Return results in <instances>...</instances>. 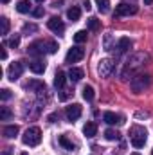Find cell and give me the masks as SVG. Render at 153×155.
I'll list each match as a JSON object with an SVG mask.
<instances>
[{
  "mask_svg": "<svg viewBox=\"0 0 153 155\" xmlns=\"http://www.w3.org/2000/svg\"><path fill=\"white\" fill-rule=\"evenodd\" d=\"M150 61V54L148 52H133L128 60H126V63H124V69H122V78H133V74L139 71V69H142L146 63Z\"/></svg>",
  "mask_w": 153,
  "mask_h": 155,
  "instance_id": "6da1fadb",
  "label": "cell"
},
{
  "mask_svg": "<svg viewBox=\"0 0 153 155\" xmlns=\"http://www.w3.org/2000/svg\"><path fill=\"white\" fill-rule=\"evenodd\" d=\"M130 139H132V144L135 148H142L146 144V139H148V132L144 126H139V124H133L130 128Z\"/></svg>",
  "mask_w": 153,
  "mask_h": 155,
  "instance_id": "7a4b0ae2",
  "label": "cell"
},
{
  "mask_svg": "<svg viewBox=\"0 0 153 155\" xmlns=\"http://www.w3.org/2000/svg\"><path fill=\"white\" fill-rule=\"evenodd\" d=\"M150 85H151V76L150 74H137V76L132 78V81H130V87H132V90L135 94L144 92Z\"/></svg>",
  "mask_w": 153,
  "mask_h": 155,
  "instance_id": "3957f363",
  "label": "cell"
},
{
  "mask_svg": "<svg viewBox=\"0 0 153 155\" xmlns=\"http://www.w3.org/2000/svg\"><path fill=\"white\" fill-rule=\"evenodd\" d=\"M22 143L25 146H38L41 143V130L38 126H31L25 130V134L22 135Z\"/></svg>",
  "mask_w": 153,
  "mask_h": 155,
  "instance_id": "277c9868",
  "label": "cell"
},
{
  "mask_svg": "<svg viewBox=\"0 0 153 155\" xmlns=\"http://www.w3.org/2000/svg\"><path fill=\"white\" fill-rule=\"evenodd\" d=\"M114 69H115V61L112 58H105L97 63V74L101 78H108L114 72Z\"/></svg>",
  "mask_w": 153,
  "mask_h": 155,
  "instance_id": "5b68a950",
  "label": "cell"
},
{
  "mask_svg": "<svg viewBox=\"0 0 153 155\" xmlns=\"http://www.w3.org/2000/svg\"><path fill=\"white\" fill-rule=\"evenodd\" d=\"M27 52H29L31 56H43L45 52H49V51H47V41H43V40L33 41V43L27 47Z\"/></svg>",
  "mask_w": 153,
  "mask_h": 155,
  "instance_id": "8992f818",
  "label": "cell"
},
{
  "mask_svg": "<svg viewBox=\"0 0 153 155\" xmlns=\"http://www.w3.org/2000/svg\"><path fill=\"white\" fill-rule=\"evenodd\" d=\"M83 56H85V49H81V47H72V49H69V52H67V56H65V61H67V63H77V61L83 60Z\"/></svg>",
  "mask_w": 153,
  "mask_h": 155,
  "instance_id": "52a82bcc",
  "label": "cell"
},
{
  "mask_svg": "<svg viewBox=\"0 0 153 155\" xmlns=\"http://www.w3.org/2000/svg\"><path fill=\"white\" fill-rule=\"evenodd\" d=\"M137 13V5H133V4H119L117 7H115V16H130V15H135Z\"/></svg>",
  "mask_w": 153,
  "mask_h": 155,
  "instance_id": "ba28073f",
  "label": "cell"
},
{
  "mask_svg": "<svg viewBox=\"0 0 153 155\" xmlns=\"http://www.w3.org/2000/svg\"><path fill=\"white\" fill-rule=\"evenodd\" d=\"M22 72H24V65H22L20 61H13V63L9 65V69H7V78H9L11 81H16L18 78L22 76Z\"/></svg>",
  "mask_w": 153,
  "mask_h": 155,
  "instance_id": "9c48e42d",
  "label": "cell"
},
{
  "mask_svg": "<svg viewBox=\"0 0 153 155\" xmlns=\"http://www.w3.org/2000/svg\"><path fill=\"white\" fill-rule=\"evenodd\" d=\"M47 27H49L52 33H56V35H61V33L65 31V24L61 22L60 16H52V18L47 22Z\"/></svg>",
  "mask_w": 153,
  "mask_h": 155,
  "instance_id": "30bf717a",
  "label": "cell"
},
{
  "mask_svg": "<svg viewBox=\"0 0 153 155\" xmlns=\"http://www.w3.org/2000/svg\"><path fill=\"white\" fill-rule=\"evenodd\" d=\"M65 114H67V119H69L70 123H74V121H77V119L81 117V105H77V103H74V105L67 107Z\"/></svg>",
  "mask_w": 153,
  "mask_h": 155,
  "instance_id": "8fae6325",
  "label": "cell"
},
{
  "mask_svg": "<svg viewBox=\"0 0 153 155\" xmlns=\"http://www.w3.org/2000/svg\"><path fill=\"white\" fill-rule=\"evenodd\" d=\"M103 119H105L106 124H121V123H124L122 117L119 116V114H114V112H105L103 114Z\"/></svg>",
  "mask_w": 153,
  "mask_h": 155,
  "instance_id": "7c38bea8",
  "label": "cell"
},
{
  "mask_svg": "<svg viewBox=\"0 0 153 155\" xmlns=\"http://www.w3.org/2000/svg\"><path fill=\"white\" fill-rule=\"evenodd\" d=\"M45 67H47V65H45L43 60H34V61L29 63V69H31L34 74H43V72H45Z\"/></svg>",
  "mask_w": 153,
  "mask_h": 155,
  "instance_id": "4fadbf2b",
  "label": "cell"
},
{
  "mask_svg": "<svg viewBox=\"0 0 153 155\" xmlns=\"http://www.w3.org/2000/svg\"><path fill=\"white\" fill-rule=\"evenodd\" d=\"M132 45H133L132 40L122 36V38H119V41H117V52H126V51L132 49Z\"/></svg>",
  "mask_w": 153,
  "mask_h": 155,
  "instance_id": "5bb4252c",
  "label": "cell"
},
{
  "mask_svg": "<svg viewBox=\"0 0 153 155\" xmlns=\"http://www.w3.org/2000/svg\"><path fill=\"white\" fill-rule=\"evenodd\" d=\"M83 76H85V72H83V69H77V67H72L70 71H69V79L70 81H79V79H83Z\"/></svg>",
  "mask_w": 153,
  "mask_h": 155,
  "instance_id": "9a60e30c",
  "label": "cell"
},
{
  "mask_svg": "<svg viewBox=\"0 0 153 155\" xmlns=\"http://www.w3.org/2000/svg\"><path fill=\"white\" fill-rule=\"evenodd\" d=\"M18 132H20V128H18L16 124L4 126V135H5L7 139H13V137H16V135H18Z\"/></svg>",
  "mask_w": 153,
  "mask_h": 155,
  "instance_id": "2e32d148",
  "label": "cell"
},
{
  "mask_svg": "<svg viewBox=\"0 0 153 155\" xmlns=\"http://www.w3.org/2000/svg\"><path fill=\"white\" fill-rule=\"evenodd\" d=\"M27 88H33V90H36L38 94L47 92V87H45L43 81H29V83H27Z\"/></svg>",
  "mask_w": 153,
  "mask_h": 155,
  "instance_id": "e0dca14e",
  "label": "cell"
},
{
  "mask_svg": "<svg viewBox=\"0 0 153 155\" xmlns=\"http://www.w3.org/2000/svg\"><path fill=\"white\" fill-rule=\"evenodd\" d=\"M83 134H85L86 137H94V135L97 134V124H96V123H86V124L83 126Z\"/></svg>",
  "mask_w": 153,
  "mask_h": 155,
  "instance_id": "ac0fdd59",
  "label": "cell"
},
{
  "mask_svg": "<svg viewBox=\"0 0 153 155\" xmlns=\"http://www.w3.org/2000/svg\"><path fill=\"white\" fill-rule=\"evenodd\" d=\"M58 143H60V144H61L65 150H70V152L76 148V144H74V143H72V141H70L67 135H60V137H58Z\"/></svg>",
  "mask_w": 153,
  "mask_h": 155,
  "instance_id": "d6986e66",
  "label": "cell"
},
{
  "mask_svg": "<svg viewBox=\"0 0 153 155\" xmlns=\"http://www.w3.org/2000/svg\"><path fill=\"white\" fill-rule=\"evenodd\" d=\"M31 9H33V5H31L29 0H20V2L16 4V11H18V13H29Z\"/></svg>",
  "mask_w": 153,
  "mask_h": 155,
  "instance_id": "ffe728a7",
  "label": "cell"
},
{
  "mask_svg": "<svg viewBox=\"0 0 153 155\" xmlns=\"http://www.w3.org/2000/svg\"><path fill=\"white\" fill-rule=\"evenodd\" d=\"M67 16H69V20L77 22V20H79V16H81V9H79V7H76V5H72V7L67 11Z\"/></svg>",
  "mask_w": 153,
  "mask_h": 155,
  "instance_id": "44dd1931",
  "label": "cell"
},
{
  "mask_svg": "<svg viewBox=\"0 0 153 155\" xmlns=\"http://www.w3.org/2000/svg\"><path fill=\"white\" fill-rule=\"evenodd\" d=\"M65 79H67V78H65V72H61V71L56 72V76H54V87H56V88H63Z\"/></svg>",
  "mask_w": 153,
  "mask_h": 155,
  "instance_id": "7402d4cb",
  "label": "cell"
},
{
  "mask_svg": "<svg viewBox=\"0 0 153 155\" xmlns=\"http://www.w3.org/2000/svg\"><path fill=\"white\" fill-rule=\"evenodd\" d=\"M96 5L99 9V13H108L110 11V0H96Z\"/></svg>",
  "mask_w": 153,
  "mask_h": 155,
  "instance_id": "603a6c76",
  "label": "cell"
},
{
  "mask_svg": "<svg viewBox=\"0 0 153 155\" xmlns=\"http://www.w3.org/2000/svg\"><path fill=\"white\" fill-rule=\"evenodd\" d=\"M86 24H88V29H90V31H99V29H101V20H97V18H94V16L88 18Z\"/></svg>",
  "mask_w": 153,
  "mask_h": 155,
  "instance_id": "cb8c5ba5",
  "label": "cell"
},
{
  "mask_svg": "<svg viewBox=\"0 0 153 155\" xmlns=\"http://www.w3.org/2000/svg\"><path fill=\"white\" fill-rule=\"evenodd\" d=\"M83 97H85L86 101H92V99H94V88H92L90 85H86V87L83 88Z\"/></svg>",
  "mask_w": 153,
  "mask_h": 155,
  "instance_id": "d4e9b609",
  "label": "cell"
},
{
  "mask_svg": "<svg viewBox=\"0 0 153 155\" xmlns=\"http://www.w3.org/2000/svg\"><path fill=\"white\" fill-rule=\"evenodd\" d=\"M11 110L7 107H0V121H9L11 119Z\"/></svg>",
  "mask_w": 153,
  "mask_h": 155,
  "instance_id": "484cf974",
  "label": "cell"
},
{
  "mask_svg": "<svg viewBox=\"0 0 153 155\" xmlns=\"http://www.w3.org/2000/svg\"><path fill=\"white\" fill-rule=\"evenodd\" d=\"M105 137H106L108 141H117L121 135H119V132H117V130H112V128H108V130L105 132Z\"/></svg>",
  "mask_w": 153,
  "mask_h": 155,
  "instance_id": "4316f807",
  "label": "cell"
},
{
  "mask_svg": "<svg viewBox=\"0 0 153 155\" xmlns=\"http://www.w3.org/2000/svg\"><path fill=\"white\" fill-rule=\"evenodd\" d=\"M86 38H88L86 31H77L76 35H74V41L76 43H83V41H86Z\"/></svg>",
  "mask_w": 153,
  "mask_h": 155,
  "instance_id": "83f0119b",
  "label": "cell"
},
{
  "mask_svg": "<svg viewBox=\"0 0 153 155\" xmlns=\"http://www.w3.org/2000/svg\"><path fill=\"white\" fill-rule=\"evenodd\" d=\"M5 45H9V47H13V49L18 47V45H20V36H18V35H16V36H11V38L5 41Z\"/></svg>",
  "mask_w": 153,
  "mask_h": 155,
  "instance_id": "f1b7e54d",
  "label": "cell"
},
{
  "mask_svg": "<svg viewBox=\"0 0 153 155\" xmlns=\"http://www.w3.org/2000/svg\"><path fill=\"white\" fill-rule=\"evenodd\" d=\"M0 22H2V35L5 36V35L9 33V20H7L5 16H2V18H0Z\"/></svg>",
  "mask_w": 153,
  "mask_h": 155,
  "instance_id": "f546056e",
  "label": "cell"
},
{
  "mask_svg": "<svg viewBox=\"0 0 153 155\" xmlns=\"http://www.w3.org/2000/svg\"><path fill=\"white\" fill-rule=\"evenodd\" d=\"M36 31H38V27L34 24H25L24 25V33H36Z\"/></svg>",
  "mask_w": 153,
  "mask_h": 155,
  "instance_id": "4dcf8cb0",
  "label": "cell"
},
{
  "mask_svg": "<svg viewBox=\"0 0 153 155\" xmlns=\"http://www.w3.org/2000/svg\"><path fill=\"white\" fill-rule=\"evenodd\" d=\"M47 51H49L50 54H54V52L58 51V43H56V41H47Z\"/></svg>",
  "mask_w": 153,
  "mask_h": 155,
  "instance_id": "1f68e13d",
  "label": "cell"
},
{
  "mask_svg": "<svg viewBox=\"0 0 153 155\" xmlns=\"http://www.w3.org/2000/svg\"><path fill=\"white\" fill-rule=\"evenodd\" d=\"M0 97H2V101H7V99L11 97V92H9L7 88H2V90H0Z\"/></svg>",
  "mask_w": 153,
  "mask_h": 155,
  "instance_id": "d6a6232c",
  "label": "cell"
},
{
  "mask_svg": "<svg viewBox=\"0 0 153 155\" xmlns=\"http://www.w3.org/2000/svg\"><path fill=\"white\" fill-rule=\"evenodd\" d=\"M33 15H34L36 18H38V16H43V15H45V9L40 5V7H36V9H33Z\"/></svg>",
  "mask_w": 153,
  "mask_h": 155,
  "instance_id": "836d02e7",
  "label": "cell"
},
{
  "mask_svg": "<svg viewBox=\"0 0 153 155\" xmlns=\"http://www.w3.org/2000/svg\"><path fill=\"white\" fill-rule=\"evenodd\" d=\"M70 96H72V92H69V90H63V92L60 94V99H61V101H65V99H69Z\"/></svg>",
  "mask_w": 153,
  "mask_h": 155,
  "instance_id": "e575fe53",
  "label": "cell"
},
{
  "mask_svg": "<svg viewBox=\"0 0 153 155\" xmlns=\"http://www.w3.org/2000/svg\"><path fill=\"white\" fill-rule=\"evenodd\" d=\"M47 119H49V123H54V121L58 119V114H50V116L47 117Z\"/></svg>",
  "mask_w": 153,
  "mask_h": 155,
  "instance_id": "d590c367",
  "label": "cell"
},
{
  "mask_svg": "<svg viewBox=\"0 0 153 155\" xmlns=\"http://www.w3.org/2000/svg\"><path fill=\"white\" fill-rule=\"evenodd\" d=\"M61 4H63V0H54L52 2V7H61Z\"/></svg>",
  "mask_w": 153,
  "mask_h": 155,
  "instance_id": "8d00e7d4",
  "label": "cell"
},
{
  "mask_svg": "<svg viewBox=\"0 0 153 155\" xmlns=\"http://www.w3.org/2000/svg\"><path fill=\"white\" fill-rule=\"evenodd\" d=\"M83 5H85V9H86V11H90V9H92V5H90V2H88V0H85V2H83Z\"/></svg>",
  "mask_w": 153,
  "mask_h": 155,
  "instance_id": "74e56055",
  "label": "cell"
},
{
  "mask_svg": "<svg viewBox=\"0 0 153 155\" xmlns=\"http://www.w3.org/2000/svg\"><path fill=\"white\" fill-rule=\"evenodd\" d=\"M0 58H2V60H5V58H7V52H5V49H2V51H0Z\"/></svg>",
  "mask_w": 153,
  "mask_h": 155,
  "instance_id": "f35d334b",
  "label": "cell"
},
{
  "mask_svg": "<svg viewBox=\"0 0 153 155\" xmlns=\"http://www.w3.org/2000/svg\"><path fill=\"white\" fill-rule=\"evenodd\" d=\"M144 4H146V5H150V4H153V0H144Z\"/></svg>",
  "mask_w": 153,
  "mask_h": 155,
  "instance_id": "ab89813d",
  "label": "cell"
},
{
  "mask_svg": "<svg viewBox=\"0 0 153 155\" xmlns=\"http://www.w3.org/2000/svg\"><path fill=\"white\" fill-rule=\"evenodd\" d=\"M7 2H9V0H2V4H7Z\"/></svg>",
  "mask_w": 153,
  "mask_h": 155,
  "instance_id": "60d3db41",
  "label": "cell"
},
{
  "mask_svg": "<svg viewBox=\"0 0 153 155\" xmlns=\"http://www.w3.org/2000/svg\"><path fill=\"white\" fill-rule=\"evenodd\" d=\"M20 155H27V152H22V153H20Z\"/></svg>",
  "mask_w": 153,
  "mask_h": 155,
  "instance_id": "b9f144b4",
  "label": "cell"
},
{
  "mask_svg": "<svg viewBox=\"0 0 153 155\" xmlns=\"http://www.w3.org/2000/svg\"><path fill=\"white\" fill-rule=\"evenodd\" d=\"M36 2H40V4H41V2H43V0H36Z\"/></svg>",
  "mask_w": 153,
  "mask_h": 155,
  "instance_id": "7bdbcfd3",
  "label": "cell"
},
{
  "mask_svg": "<svg viewBox=\"0 0 153 155\" xmlns=\"http://www.w3.org/2000/svg\"><path fill=\"white\" fill-rule=\"evenodd\" d=\"M132 155H139V153H132Z\"/></svg>",
  "mask_w": 153,
  "mask_h": 155,
  "instance_id": "ee69618b",
  "label": "cell"
},
{
  "mask_svg": "<svg viewBox=\"0 0 153 155\" xmlns=\"http://www.w3.org/2000/svg\"><path fill=\"white\" fill-rule=\"evenodd\" d=\"M151 155H153V150H151Z\"/></svg>",
  "mask_w": 153,
  "mask_h": 155,
  "instance_id": "f6af8a7d",
  "label": "cell"
}]
</instances>
